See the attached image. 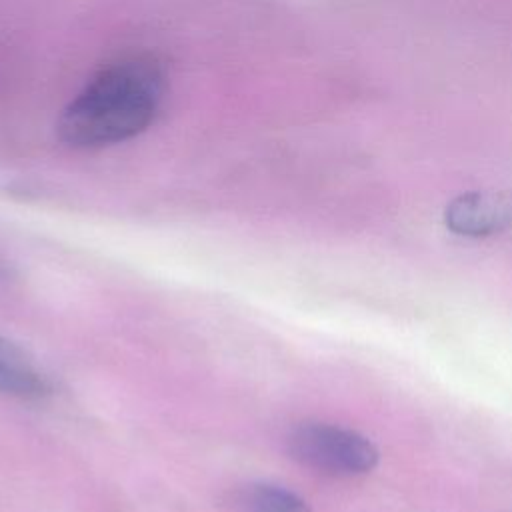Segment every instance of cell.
Masks as SVG:
<instances>
[{"label": "cell", "instance_id": "277c9868", "mask_svg": "<svg viewBox=\"0 0 512 512\" xmlns=\"http://www.w3.org/2000/svg\"><path fill=\"white\" fill-rule=\"evenodd\" d=\"M52 392L50 378L32 356L0 336V394L22 400H40Z\"/></svg>", "mask_w": 512, "mask_h": 512}, {"label": "cell", "instance_id": "6da1fadb", "mask_svg": "<svg viewBox=\"0 0 512 512\" xmlns=\"http://www.w3.org/2000/svg\"><path fill=\"white\" fill-rule=\"evenodd\" d=\"M164 94L166 74L154 56H122L100 68L66 104L58 136L82 150L126 142L156 120Z\"/></svg>", "mask_w": 512, "mask_h": 512}, {"label": "cell", "instance_id": "3957f363", "mask_svg": "<svg viewBox=\"0 0 512 512\" xmlns=\"http://www.w3.org/2000/svg\"><path fill=\"white\" fill-rule=\"evenodd\" d=\"M446 226L468 238L500 234L512 228V192L474 190L452 198L444 210Z\"/></svg>", "mask_w": 512, "mask_h": 512}, {"label": "cell", "instance_id": "7a4b0ae2", "mask_svg": "<svg viewBox=\"0 0 512 512\" xmlns=\"http://www.w3.org/2000/svg\"><path fill=\"white\" fill-rule=\"evenodd\" d=\"M286 448L296 462L328 476H360L378 464V450L366 436L326 422L296 424Z\"/></svg>", "mask_w": 512, "mask_h": 512}, {"label": "cell", "instance_id": "5b68a950", "mask_svg": "<svg viewBox=\"0 0 512 512\" xmlns=\"http://www.w3.org/2000/svg\"><path fill=\"white\" fill-rule=\"evenodd\" d=\"M244 508L246 512H312L296 492L268 482L252 484L246 490Z\"/></svg>", "mask_w": 512, "mask_h": 512}]
</instances>
